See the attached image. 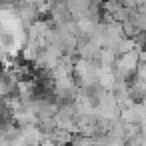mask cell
<instances>
[{
    "label": "cell",
    "mask_w": 146,
    "mask_h": 146,
    "mask_svg": "<svg viewBox=\"0 0 146 146\" xmlns=\"http://www.w3.org/2000/svg\"><path fill=\"white\" fill-rule=\"evenodd\" d=\"M14 4H16V18L20 20V24L24 28H28L30 24H34L40 18L34 4H30V2H14Z\"/></svg>",
    "instance_id": "7a4b0ae2"
},
{
    "label": "cell",
    "mask_w": 146,
    "mask_h": 146,
    "mask_svg": "<svg viewBox=\"0 0 146 146\" xmlns=\"http://www.w3.org/2000/svg\"><path fill=\"white\" fill-rule=\"evenodd\" d=\"M118 118L124 124H144V104L132 102L128 108H122L120 110V116Z\"/></svg>",
    "instance_id": "3957f363"
},
{
    "label": "cell",
    "mask_w": 146,
    "mask_h": 146,
    "mask_svg": "<svg viewBox=\"0 0 146 146\" xmlns=\"http://www.w3.org/2000/svg\"><path fill=\"white\" fill-rule=\"evenodd\" d=\"M52 146H70V140H72V134L66 132V130H60V128H54L48 136H46Z\"/></svg>",
    "instance_id": "8992f818"
},
{
    "label": "cell",
    "mask_w": 146,
    "mask_h": 146,
    "mask_svg": "<svg viewBox=\"0 0 146 146\" xmlns=\"http://www.w3.org/2000/svg\"><path fill=\"white\" fill-rule=\"evenodd\" d=\"M96 64L98 68H104V70H114V64H116V54L108 48H100L98 50V56H96Z\"/></svg>",
    "instance_id": "5b68a950"
},
{
    "label": "cell",
    "mask_w": 146,
    "mask_h": 146,
    "mask_svg": "<svg viewBox=\"0 0 146 146\" xmlns=\"http://www.w3.org/2000/svg\"><path fill=\"white\" fill-rule=\"evenodd\" d=\"M42 42H38V40H26L24 42V46L20 48V54H22V58L26 60V62H34L36 58H38V54H40V50H42Z\"/></svg>",
    "instance_id": "277c9868"
},
{
    "label": "cell",
    "mask_w": 146,
    "mask_h": 146,
    "mask_svg": "<svg viewBox=\"0 0 146 146\" xmlns=\"http://www.w3.org/2000/svg\"><path fill=\"white\" fill-rule=\"evenodd\" d=\"M94 114L98 118L108 120V122H112V120H116L120 116V108H118V104H116V100H114V96L110 92H102V96L96 100Z\"/></svg>",
    "instance_id": "6da1fadb"
},
{
    "label": "cell",
    "mask_w": 146,
    "mask_h": 146,
    "mask_svg": "<svg viewBox=\"0 0 146 146\" xmlns=\"http://www.w3.org/2000/svg\"><path fill=\"white\" fill-rule=\"evenodd\" d=\"M70 146H92V138H86V136H80V134H72Z\"/></svg>",
    "instance_id": "52a82bcc"
},
{
    "label": "cell",
    "mask_w": 146,
    "mask_h": 146,
    "mask_svg": "<svg viewBox=\"0 0 146 146\" xmlns=\"http://www.w3.org/2000/svg\"><path fill=\"white\" fill-rule=\"evenodd\" d=\"M102 2L104 0H88V4H92V6H102Z\"/></svg>",
    "instance_id": "ba28073f"
}]
</instances>
